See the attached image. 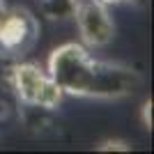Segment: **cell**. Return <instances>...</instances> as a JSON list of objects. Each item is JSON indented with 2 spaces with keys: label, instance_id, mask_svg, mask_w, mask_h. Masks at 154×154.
<instances>
[{
  "label": "cell",
  "instance_id": "1",
  "mask_svg": "<svg viewBox=\"0 0 154 154\" xmlns=\"http://www.w3.org/2000/svg\"><path fill=\"white\" fill-rule=\"evenodd\" d=\"M48 76L58 83L62 94L115 99L124 97L140 83L136 71L129 67L92 58L85 46L69 42L58 46L48 58Z\"/></svg>",
  "mask_w": 154,
  "mask_h": 154
},
{
  "label": "cell",
  "instance_id": "2",
  "mask_svg": "<svg viewBox=\"0 0 154 154\" xmlns=\"http://www.w3.org/2000/svg\"><path fill=\"white\" fill-rule=\"evenodd\" d=\"M12 85L21 101L32 108H55L62 99V90L48 76V71H44L32 62H23L14 67Z\"/></svg>",
  "mask_w": 154,
  "mask_h": 154
},
{
  "label": "cell",
  "instance_id": "3",
  "mask_svg": "<svg viewBox=\"0 0 154 154\" xmlns=\"http://www.w3.org/2000/svg\"><path fill=\"white\" fill-rule=\"evenodd\" d=\"M74 16L78 23V32L85 46L99 48L106 46L113 39V19L108 14V7L99 0H76Z\"/></svg>",
  "mask_w": 154,
  "mask_h": 154
},
{
  "label": "cell",
  "instance_id": "4",
  "mask_svg": "<svg viewBox=\"0 0 154 154\" xmlns=\"http://www.w3.org/2000/svg\"><path fill=\"white\" fill-rule=\"evenodd\" d=\"M37 35V21L26 9H7L5 19L0 21V51L14 53L26 48Z\"/></svg>",
  "mask_w": 154,
  "mask_h": 154
},
{
  "label": "cell",
  "instance_id": "5",
  "mask_svg": "<svg viewBox=\"0 0 154 154\" xmlns=\"http://www.w3.org/2000/svg\"><path fill=\"white\" fill-rule=\"evenodd\" d=\"M74 7H76V0H44V12L53 19L74 14Z\"/></svg>",
  "mask_w": 154,
  "mask_h": 154
},
{
  "label": "cell",
  "instance_id": "6",
  "mask_svg": "<svg viewBox=\"0 0 154 154\" xmlns=\"http://www.w3.org/2000/svg\"><path fill=\"white\" fill-rule=\"evenodd\" d=\"M143 122H145V127H152V101H145V106H143Z\"/></svg>",
  "mask_w": 154,
  "mask_h": 154
},
{
  "label": "cell",
  "instance_id": "7",
  "mask_svg": "<svg viewBox=\"0 0 154 154\" xmlns=\"http://www.w3.org/2000/svg\"><path fill=\"white\" fill-rule=\"evenodd\" d=\"M99 149H129V147H127V143H122V140H106Z\"/></svg>",
  "mask_w": 154,
  "mask_h": 154
},
{
  "label": "cell",
  "instance_id": "8",
  "mask_svg": "<svg viewBox=\"0 0 154 154\" xmlns=\"http://www.w3.org/2000/svg\"><path fill=\"white\" fill-rule=\"evenodd\" d=\"M5 14H7V7H5V2H2V0H0V21L5 19Z\"/></svg>",
  "mask_w": 154,
  "mask_h": 154
},
{
  "label": "cell",
  "instance_id": "9",
  "mask_svg": "<svg viewBox=\"0 0 154 154\" xmlns=\"http://www.w3.org/2000/svg\"><path fill=\"white\" fill-rule=\"evenodd\" d=\"M99 2H103V5L108 7V5H120V2H122V0H99Z\"/></svg>",
  "mask_w": 154,
  "mask_h": 154
}]
</instances>
